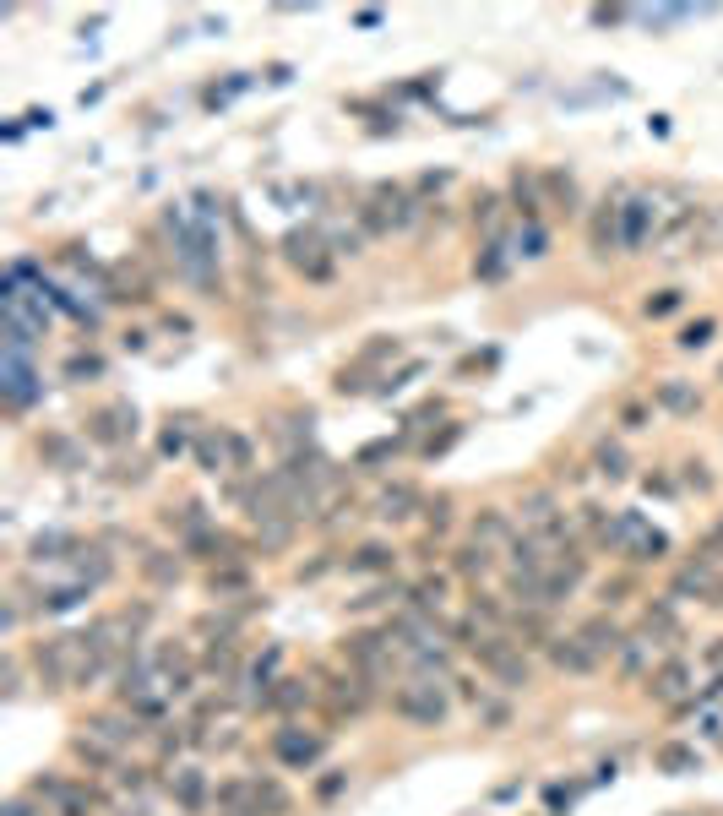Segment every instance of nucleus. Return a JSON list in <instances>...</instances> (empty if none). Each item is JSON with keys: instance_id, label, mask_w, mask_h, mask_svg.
I'll return each mask as SVG.
<instances>
[{"instance_id": "29", "label": "nucleus", "mask_w": 723, "mask_h": 816, "mask_svg": "<svg viewBox=\"0 0 723 816\" xmlns=\"http://www.w3.org/2000/svg\"><path fill=\"white\" fill-rule=\"evenodd\" d=\"M60 550H82L71 534H60V528H49V534H39L28 544V561H60Z\"/></svg>"}, {"instance_id": "9", "label": "nucleus", "mask_w": 723, "mask_h": 816, "mask_svg": "<svg viewBox=\"0 0 723 816\" xmlns=\"http://www.w3.org/2000/svg\"><path fill=\"white\" fill-rule=\"evenodd\" d=\"M185 555H196V561H223V566H234V561H240V539L207 523V528H196V534L185 539Z\"/></svg>"}, {"instance_id": "15", "label": "nucleus", "mask_w": 723, "mask_h": 816, "mask_svg": "<svg viewBox=\"0 0 723 816\" xmlns=\"http://www.w3.org/2000/svg\"><path fill=\"white\" fill-rule=\"evenodd\" d=\"M555 517H566V512H560V496H555V490H528V496L517 501V523L528 528V534H544Z\"/></svg>"}, {"instance_id": "33", "label": "nucleus", "mask_w": 723, "mask_h": 816, "mask_svg": "<svg viewBox=\"0 0 723 816\" xmlns=\"http://www.w3.org/2000/svg\"><path fill=\"white\" fill-rule=\"evenodd\" d=\"M419 517H425V528H430V539H441L446 528H452V496H435L419 506Z\"/></svg>"}, {"instance_id": "39", "label": "nucleus", "mask_w": 723, "mask_h": 816, "mask_svg": "<svg viewBox=\"0 0 723 816\" xmlns=\"http://www.w3.org/2000/svg\"><path fill=\"white\" fill-rule=\"evenodd\" d=\"M66 376H71V381H104V360H98V354H71V360H66Z\"/></svg>"}, {"instance_id": "46", "label": "nucleus", "mask_w": 723, "mask_h": 816, "mask_svg": "<svg viewBox=\"0 0 723 816\" xmlns=\"http://www.w3.org/2000/svg\"><path fill=\"white\" fill-rule=\"evenodd\" d=\"M647 419H653V408H647V403H620V430L637 436V430H647Z\"/></svg>"}, {"instance_id": "1", "label": "nucleus", "mask_w": 723, "mask_h": 816, "mask_svg": "<svg viewBox=\"0 0 723 816\" xmlns=\"http://www.w3.org/2000/svg\"><path fill=\"white\" fill-rule=\"evenodd\" d=\"M473 664H479L501 691H522L533 680V664L522 659V642H511L506 632H484L479 648H473Z\"/></svg>"}, {"instance_id": "44", "label": "nucleus", "mask_w": 723, "mask_h": 816, "mask_svg": "<svg viewBox=\"0 0 723 816\" xmlns=\"http://www.w3.org/2000/svg\"><path fill=\"white\" fill-rule=\"evenodd\" d=\"M397 354H403V343L381 338V343H365V349H359V365H381V360H397Z\"/></svg>"}, {"instance_id": "38", "label": "nucleus", "mask_w": 723, "mask_h": 816, "mask_svg": "<svg viewBox=\"0 0 723 816\" xmlns=\"http://www.w3.org/2000/svg\"><path fill=\"white\" fill-rule=\"evenodd\" d=\"M343 789H348V768H327V778H316V789H310V795H316L321 806H332Z\"/></svg>"}, {"instance_id": "23", "label": "nucleus", "mask_w": 723, "mask_h": 816, "mask_svg": "<svg viewBox=\"0 0 723 816\" xmlns=\"http://www.w3.org/2000/svg\"><path fill=\"white\" fill-rule=\"evenodd\" d=\"M39 452H44L49 463L60 468V474H77V468H87V457L77 452V441H71L66 430H49V436L39 441Z\"/></svg>"}, {"instance_id": "54", "label": "nucleus", "mask_w": 723, "mask_h": 816, "mask_svg": "<svg viewBox=\"0 0 723 816\" xmlns=\"http://www.w3.org/2000/svg\"><path fill=\"white\" fill-rule=\"evenodd\" d=\"M158 452H164V457H180V452H185V430H174V425H169L164 436H158Z\"/></svg>"}, {"instance_id": "27", "label": "nucleus", "mask_w": 723, "mask_h": 816, "mask_svg": "<svg viewBox=\"0 0 723 816\" xmlns=\"http://www.w3.org/2000/svg\"><path fill=\"white\" fill-rule=\"evenodd\" d=\"M87 561H77V583H87V588H98V583H109V572H115V561H109V550L104 544H87Z\"/></svg>"}, {"instance_id": "41", "label": "nucleus", "mask_w": 723, "mask_h": 816, "mask_svg": "<svg viewBox=\"0 0 723 816\" xmlns=\"http://www.w3.org/2000/svg\"><path fill=\"white\" fill-rule=\"evenodd\" d=\"M245 583H251V577H245V566H223V572H213V577H207V588H213L218 599H223V593H240Z\"/></svg>"}, {"instance_id": "3", "label": "nucleus", "mask_w": 723, "mask_h": 816, "mask_svg": "<svg viewBox=\"0 0 723 816\" xmlns=\"http://www.w3.org/2000/svg\"><path fill=\"white\" fill-rule=\"evenodd\" d=\"M82 425H87L82 436L98 441V447H126V441L136 436V408L131 403H104V408H93Z\"/></svg>"}, {"instance_id": "18", "label": "nucleus", "mask_w": 723, "mask_h": 816, "mask_svg": "<svg viewBox=\"0 0 723 816\" xmlns=\"http://www.w3.org/2000/svg\"><path fill=\"white\" fill-rule=\"evenodd\" d=\"M473 539H479V544H511V539H517V512H506V506H484V512L473 517Z\"/></svg>"}, {"instance_id": "10", "label": "nucleus", "mask_w": 723, "mask_h": 816, "mask_svg": "<svg viewBox=\"0 0 723 816\" xmlns=\"http://www.w3.org/2000/svg\"><path fill=\"white\" fill-rule=\"evenodd\" d=\"M452 572L463 577V583H490L495 577V544H479V539H468V544H457V555H452Z\"/></svg>"}, {"instance_id": "56", "label": "nucleus", "mask_w": 723, "mask_h": 816, "mask_svg": "<svg viewBox=\"0 0 723 816\" xmlns=\"http://www.w3.org/2000/svg\"><path fill=\"white\" fill-rule=\"evenodd\" d=\"M457 436H463V425H452V430H446V436H430V441H425V457H441V452L452 447Z\"/></svg>"}, {"instance_id": "53", "label": "nucleus", "mask_w": 723, "mask_h": 816, "mask_svg": "<svg viewBox=\"0 0 723 816\" xmlns=\"http://www.w3.org/2000/svg\"><path fill=\"white\" fill-rule=\"evenodd\" d=\"M685 485L707 496V490H713V474H707V463H685Z\"/></svg>"}, {"instance_id": "35", "label": "nucleus", "mask_w": 723, "mask_h": 816, "mask_svg": "<svg viewBox=\"0 0 723 816\" xmlns=\"http://www.w3.org/2000/svg\"><path fill=\"white\" fill-rule=\"evenodd\" d=\"M647 648H653L647 637H626V648L615 653V659H620V675H637L642 664H647Z\"/></svg>"}, {"instance_id": "60", "label": "nucleus", "mask_w": 723, "mask_h": 816, "mask_svg": "<svg viewBox=\"0 0 723 816\" xmlns=\"http://www.w3.org/2000/svg\"><path fill=\"white\" fill-rule=\"evenodd\" d=\"M718 381H723V370H718Z\"/></svg>"}, {"instance_id": "59", "label": "nucleus", "mask_w": 723, "mask_h": 816, "mask_svg": "<svg viewBox=\"0 0 723 816\" xmlns=\"http://www.w3.org/2000/svg\"><path fill=\"white\" fill-rule=\"evenodd\" d=\"M707 664H718V670H723V637L713 642V648H707Z\"/></svg>"}, {"instance_id": "22", "label": "nucleus", "mask_w": 723, "mask_h": 816, "mask_svg": "<svg viewBox=\"0 0 723 816\" xmlns=\"http://www.w3.org/2000/svg\"><path fill=\"white\" fill-rule=\"evenodd\" d=\"M588 240H593V256H609L620 245V207L615 202H598V213L588 224Z\"/></svg>"}, {"instance_id": "7", "label": "nucleus", "mask_w": 723, "mask_h": 816, "mask_svg": "<svg viewBox=\"0 0 723 816\" xmlns=\"http://www.w3.org/2000/svg\"><path fill=\"white\" fill-rule=\"evenodd\" d=\"M39 370H33L28 354H17V349H6V403H11V414H22L33 398H39Z\"/></svg>"}, {"instance_id": "13", "label": "nucleus", "mask_w": 723, "mask_h": 816, "mask_svg": "<svg viewBox=\"0 0 723 816\" xmlns=\"http://www.w3.org/2000/svg\"><path fill=\"white\" fill-rule=\"evenodd\" d=\"M550 664H555V670H566V675H593L598 670V653L577 632H571V637H550Z\"/></svg>"}, {"instance_id": "43", "label": "nucleus", "mask_w": 723, "mask_h": 816, "mask_svg": "<svg viewBox=\"0 0 723 816\" xmlns=\"http://www.w3.org/2000/svg\"><path fill=\"white\" fill-rule=\"evenodd\" d=\"M707 338H713V321L702 316V321H691V327H685V332H680L675 343H680L685 354H696V349H707Z\"/></svg>"}, {"instance_id": "25", "label": "nucleus", "mask_w": 723, "mask_h": 816, "mask_svg": "<svg viewBox=\"0 0 723 816\" xmlns=\"http://www.w3.org/2000/svg\"><path fill=\"white\" fill-rule=\"evenodd\" d=\"M593 474H604L609 485H620V479L631 474V457L620 441H598V452H593Z\"/></svg>"}, {"instance_id": "42", "label": "nucleus", "mask_w": 723, "mask_h": 816, "mask_svg": "<svg viewBox=\"0 0 723 816\" xmlns=\"http://www.w3.org/2000/svg\"><path fill=\"white\" fill-rule=\"evenodd\" d=\"M87 593H93V588H87V583H71V588H55V593H49V599H44V610H49V615H60V610H71V604H82V599H87Z\"/></svg>"}, {"instance_id": "48", "label": "nucleus", "mask_w": 723, "mask_h": 816, "mask_svg": "<svg viewBox=\"0 0 723 816\" xmlns=\"http://www.w3.org/2000/svg\"><path fill=\"white\" fill-rule=\"evenodd\" d=\"M626 593H631V577H615V583L604 577V583H598V599H604V610H609V604H626Z\"/></svg>"}, {"instance_id": "12", "label": "nucleus", "mask_w": 723, "mask_h": 816, "mask_svg": "<svg viewBox=\"0 0 723 816\" xmlns=\"http://www.w3.org/2000/svg\"><path fill=\"white\" fill-rule=\"evenodd\" d=\"M685 686H691V664L685 659H664L658 670H647V697L653 702H680Z\"/></svg>"}, {"instance_id": "6", "label": "nucleus", "mask_w": 723, "mask_h": 816, "mask_svg": "<svg viewBox=\"0 0 723 816\" xmlns=\"http://www.w3.org/2000/svg\"><path fill=\"white\" fill-rule=\"evenodd\" d=\"M283 256H289V262L299 267V272H305V278H327V272H332V256H327V240H321V234L316 229H294L289 234V240H283Z\"/></svg>"}, {"instance_id": "51", "label": "nucleus", "mask_w": 723, "mask_h": 816, "mask_svg": "<svg viewBox=\"0 0 723 816\" xmlns=\"http://www.w3.org/2000/svg\"><path fill=\"white\" fill-rule=\"evenodd\" d=\"M397 447H403V441H370V447L359 452V468H370V463H381V457H392Z\"/></svg>"}, {"instance_id": "30", "label": "nucleus", "mask_w": 723, "mask_h": 816, "mask_svg": "<svg viewBox=\"0 0 723 816\" xmlns=\"http://www.w3.org/2000/svg\"><path fill=\"white\" fill-rule=\"evenodd\" d=\"M283 691H267V702L272 708H283V713H294V708H310V697H316V691H310V680H278Z\"/></svg>"}, {"instance_id": "57", "label": "nucleus", "mask_w": 723, "mask_h": 816, "mask_svg": "<svg viewBox=\"0 0 723 816\" xmlns=\"http://www.w3.org/2000/svg\"><path fill=\"white\" fill-rule=\"evenodd\" d=\"M332 566H338V561H332V555H321V561L299 566V583H316V577H321V572H332Z\"/></svg>"}, {"instance_id": "47", "label": "nucleus", "mask_w": 723, "mask_h": 816, "mask_svg": "<svg viewBox=\"0 0 723 816\" xmlns=\"http://www.w3.org/2000/svg\"><path fill=\"white\" fill-rule=\"evenodd\" d=\"M223 441H229V468H251V441L240 430H223Z\"/></svg>"}, {"instance_id": "16", "label": "nucleus", "mask_w": 723, "mask_h": 816, "mask_svg": "<svg viewBox=\"0 0 723 816\" xmlns=\"http://www.w3.org/2000/svg\"><path fill=\"white\" fill-rule=\"evenodd\" d=\"M392 566H397V550L381 539H370V544L343 555V572H354V577H381V572H392Z\"/></svg>"}, {"instance_id": "11", "label": "nucleus", "mask_w": 723, "mask_h": 816, "mask_svg": "<svg viewBox=\"0 0 723 816\" xmlns=\"http://www.w3.org/2000/svg\"><path fill=\"white\" fill-rule=\"evenodd\" d=\"M718 583H713V555H702V561L680 566L675 583H669V604H685V599H707Z\"/></svg>"}, {"instance_id": "45", "label": "nucleus", "mask_w": 723, "mask_h": 816, "mask_svg": "<svg viewBox=\"0 0 723 816\" xmlns=\"http://www.w3.org/2000/svg\"><path fill=\"white\" fill-rule=\"evenodd\" d=\"M202 670H207V675H229V670H234V642H218V648H207Z\"/></svg>"}, {"instance_id": "21", "label": "nucleus", "mask_w": 723, "mask_h": 816, "mask_svg": "<svg viewBox=\"0 0 723 816\" xmlns=\"http://www.w3.org/2000/svg\"><path fill=\"white\" fill-rule=\"evenodd\" d=\"M408 610L425 615V621H441V604H446V577H419L414 588H408Z\"/></svg>"}, {"instance_id": "58", "label": "nucleus", "mask_w": 723, "mask_h": 816, "mask_svg": "<svg viewBox=\"0 0 723 816\" xmlns=\"http://www.w3.org/2000/svg\"><path fill=\"white\" fill-rule=\"evenodd\" d=\"M571 800H577V789H566V784H550V806H555V816L566 811Z\"/></svg>"}, {"instance_id": "4", "label": "nucleus", "mask_w": 723, "mask_h": 816, "mask_svg": "<svg viewBox=\"0 0 723 816\" xmlns=\"http://www.w3.org/2000/svg\"><path fill=\"white\" fill-rule=\"evenodd\" d=\"M321 751H327V740H321V735H305L299 724L272 729V757H278L283 768H294V773L316 768V762H321Z\"/></svg>"}, {"instance_id": "31", "label": "nucleus", "mask_w": 723, "mask_h": 816, "mask_svg": "<svg viewBox=\"0 0 723 816\" xmlns=\"http://www.w3.org/2000/svg\"><path fill=\"white\" fill-rule=\"evenodd\" d=\"M511 202H517V213H522V224H539V191H533V175H522L517 169V180H511Z\"/></svg>"}, {"instance_id": "32", "label": "nucleus", "mask_w": 723, "mask_h": 816, "mask_svg": "<svg viewBox=\"0 0 723 816\" xmlns=\"http://www.w3.org/2000/svg\"><path fill=\"white\" fill-rule=\"evenodd\" d=\"M511 256H522V262H539V256H550V234H544L539 224H522L517 251H511Z\"/></svg>"}, {"instance_id": "14", "label": "nucleus", "mask_w": 723, "mask_h": 816, "mask_svg": "<svg viewBox=\"0 0 723 816\" xmlns=\"http://www.w3.org/2000/svg\"><path fill=\"white\" fill-rule=\"evenodd\" d=\"M653 403L664 408V414H675V419H691L696 408H702V392H696L685 376H664V381L653 387Z\"/></svg>"}, {"instance_id": "17", "label": "nucleus", "mask_w": 723, "mask_h": 816, "mask_svg": "<svg viewBox=\"0 0 723 816\" xmlns=\"http://www.w3.org/2000/svg\"><path fill=\"white\" fill-rule=\"evenodd\" d=\"M653 768H658V773H669V778L702 773V751L685 746V740H658V746H653Z\"/></svg>"}, {"instance_id": "8", "label": "nucleus", "mask_w": 723, "mask_h": 816, "mask_svg": "<svg viewBox=\"0 0 723 816\" xmlns=\"http://www.w3.org/2000/svg\"><path fill=\"white\" fill-rule=\"evenodd\" d=\"M653 224H658V202L653 196H631V202L620 207V245H626V251H642Z\"/></svg>"}, {"instance_id": "28", "label": "nucleus", "mask_w": 723, "mask_h": 816, "mask_svg": "<svg viewBox=\"0 0 723 816\" xmlns=\"http://www.w3.org/2000/svg\"><path fill=\"white\" fill-rule=\"evenodd\" d=\"M196 463H202V474H223V468H229V441H223V430L218 436L207 430V436L196 441Z\"/></svg>"}, {"instance_id": "20", "label": "nucleus", "mask_w": 723, "mask_h": 816, "mask_svg": "<svg viewBox=\"0 0 723 816\" xmlns=\"http://www.w3.org/2000/svg\"><path fill=\"white\" fill-rule=\"evenodd\" d=\"M577 637L588 642V648L598 653V659H609V653H620V648H626V632H620V626L609 621V615H588V621L577 626Z\"/></svg>"}, {"instance_id": "26", "label": "nucleus", "mask_w": 723, "mask_h": 816, "mask_svg": "<svg viewBox=\"0 0 723 816\" xmlns=\"http://www.w3.org/2000/svg\"><path fill=\"white\" fill-rule=\"evenodd\" d=\"M468 615H473V621L484 626V632H501V626L511 621V615H506V604L495 599V593H484V588H473V599H468Z\"/></svg>"}, {"instance_id": "36", "label": "nucleus", "mask_w": 723, "mask_h": 816, "mask_svg": "<svg viewBox=\"0 0 723 816\" xmlns=\"http://www.w3.org/2000/svg\"><path fill=\"white\" fill-rule=\"evenodd\" d=\"M544 191H550L555 196V202H566V207H577V180H571V175H560V169H544Z\"/></svg>"}, {"instance_id": "55", "label": "nucleus", "mask_w": 723, "mask_h": 816, "mask_svg": "<svg viewBox=\"0 0 723 816\" xmlns=\"http://www.w3.org/2000/svg\"><path fill=\"white\" fill-rule=\"evenodd\" d=\"M115 778H120V789H147V768H115Z\"/></svg>"}, {"instance_id": "49", "label": "nucleus", "mask_w": 723, "mask_h": 816, "mask_svg": "<svg viewBox=\"0 0 723 816\" xmlns=\"http://www.w3.org/2000/svg\"><path fill=\"white\" fill-rule=\"evenodd\" d=\"M0 816H44L39 811V795H11L6 806H0Z\"/></svg>"}, {"instance_id": "19", "label": "nucleus", "mask_w": 723, "mask_h": 816, "mask_svg": "<svg viewBox=\"0 0 723 816\" xmlns=\"http://www.w3.org/2000/svg\"><path fill=\"white\" fill-rule=\"evenodd\" d=\"M419 506H425V496H419L414 485H386L381 501H376V517H381V523H408Z\"/></svg>"}, {"instance_id": "34", "label": "nucleus", "mask_w": 723, "mask_h": 816, "mask_svg": "<svg viewBox=\"0 0 723 816\" xmlns=\"http://www.w3.org/2000/svg\"><path fill=\"white\" fill-rule=\"evenodd\" d=\"M680 305H685V289H658V294H647V305H642V316H675L680 311Z\"/></svg>"}, {"instance_id": "37", "label": "nucleus", "mask_w": 723, "mask_h": 816, "mask_svg": "<svg viewBox=\"0 0 723 816\" xmlns=\"http://www.w3.org/2000/svg\"><path fill=\"white\" fill-rule=\"evenodd\" d=\"M468 218H473L479 229H490L495 218H501V196H495V191H479V196H473V207H468Z\"/></svg>"}, {"instance_id": "24", "label": "nucleus", "mask_w": 723, "mask_h": 816, "mask_svg": "<svg viewBox=\"0 0 723 816\" xmlns=\"http://www.w3.org/2000/svg\"><path fill=\"white\" fill-rule=\"evenodd\" d=\"M169 795L180 800L185 811H202V800H207V773L202 768H180L169 778Z\"/></svg>"}, {"instance_id": "2", "label": "nucleus", "mask_w": 723, "mask_h": 816, "mask_svg": "<svg viewBox=\"0 0 723 816\" xmlns=\"http://www.w3.org/2000/svg\"><path fill=\"white\" fill-rule=\"evenodd\" d=\"M392 713L403 724H414V729H441L446 713H452V702H446V691L435 686V680H408V686L392 691Z\"/></svg>"}, {"instance_id": "40", "label": "nucleus", "mask_w": 723, "mask_h": 816, "mask_svg": "<svg viewBox=\"0 0 723 816\" xmlns=\"http://www.w3.org/2000/svg\"><path fill=\"white\" fill-rule=\"evenodd\" d=\"M473 272H479V278H501V272H506V245L490 240V245H484V256L473 262Z\"/></svg>"}, {"instance_id": "50", "label": "nucleus", "mask_w": 723, "mask_h": 816, "mask_svg": "<svg viewBox=\"0 0 723 816\" xmlns=\"http://www.w3.org/2000/svg\"><path fill=\"white\" fill-rule=\"evenodd\" d=\"M158 555H164V550H158ZM158 555L147 561V577H158V583H180V561H158Z\"/></svg>"}, {"instance_id": "5", "label": "nucleus", "mask_w": 723, "mask_h": 816, "mask_svg": "<svg viewBox=\"0 0 723 816\" xmlns=\"http://www.w3.org/2000/svg\"><path fill=\"white\" fill-rule=\"evenodd\" d=\"M343 659L354 664L359 675L376 680L386 664H392V637L386 632H354V637H343Z\"/></svg>"}, {"instance_id": "52", "label": "nucleus", "mask_w": 723, "mask_h": 816, "mask_svg": "<svg viewBox=\"0 0 723 816\" xmlns=\"http://www.w3.org/2000/svg\"><path fill=\"white\" fill-rule=\"evenodd\" d=\"M664 550H669L664 534H647V539L637 544V561H664Z\"/></svg>"}]
</instances>
